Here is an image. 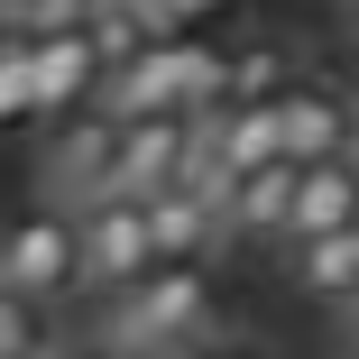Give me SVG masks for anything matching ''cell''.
<instances>
[{
    "label": "cell",
    "mask_w": 359,
    "mask_h": 359,
    "mask_svg": "<svg viewBox=\"0 0 359 359\" xmlns=\"http://www.w3.org/2000/svg\"><path fill=\"white\" fill-rule=\"evenodd\" d=\"M212 332V276L203 258H166L138 285H111L93 304V350H194Z\"/></svg>",
    "instance_id": "6da1fadb"
},
{
    "label": "cell",
    "mask_w": 359,
    "mask_h": 359,
    "mask_svg": "<svg viewBox=\"0 0 359 359\" xmlns=\"http://www.w3.org/2000/svg\"><path fill=\"white\" fill-rule=\"evenodd\" d=\"M222 74H231V55L222 46H194L175 28V37H148L129 65H111V83H102L93 111H111V120H184V111L222 102Z\"/></svg>",
    "instance_id": "7a4b0ae2"
},
{
    "label": "cell",
    "mask_w": 359,
    "mask_h": 359,
    "mask_svg": "<svg viewBox=\"0 0 359 359\" xmlns=\"http://www.w3.org/2000/svg\"><path fill=\"white\" fill-rule=\"evenodd\" d=\"M0 285L55 304V295H83V222L65 203H28L0 222Z\"/></svg>",
    "instance_id": "3957f363"
},
{
    "label": "cell",
    "mask_w": 359,
    "mask_h": 359,
    "mask_svg": "<svg viewBox=\"0 0 359 359\" xmlns=\"http://www.w3.org/2000/svg\"><path fill=\"white\" fill-rule=\"evenodd\" d=\"M74 222H83V295H111V285H138L148 267H166L157 258V222H148L138 194H102Z\"/></svg>",
    "instance_id": "277c9868"
},
{
    "label": "cell",
    "mask_w": 359,
    "mask_h": 359,
    "mask_svg": "<svg viewBox=\"0 0 359 359\" xmlns=\"http://www.w3.org/2000/svg\"><path fill=\"white\" fill-rule=\"evenodd\" d=\"M28 74H37V120H74V111H93L102 83H111V55H102L93 19H74V28H37V37H28Z\"/></svg>",
    "instance_id": "5b68a950"
},
{
    "label": "cell",
    "mask_w": 359,
    "mask_h": 359,
    "mask_svg": "<svg viewBox=\"0 0 359 359\" xmlns=\"http://www.w3.org/2000/svg\"><path fill=\"white\" fill-rule=\"evenodd\" d=\"M111 175H120V120H111V111H93V120H65V138L46 148V166H37L46 203H65V212L102 203V194H111Z\"/></svg>",
    "instance_id": "8992f818"
},
{
    "label": "cell",
    "mask_w": 359,
    "mask_h": 359,
    "mask_svg": "<svg viewBox=\"0 0 359 359\" xmlns=\"http://www.w3.org/2000/svg\"><path fill=\"white\" fill-rule=\"evenodd\" d=\"M295 184H304V157L249 166V175L222 194V231H231V240H276V249H285V231H295Z\"/></svg>",
    "instance_id": "52a82bcc"
},
{
    "label": "cell",
    "mask_w": 359,
    "mask_h": 359,
    "mask_svg": "<svg viewBox=\"0 0 359 359\" xmlns=\"http://www.w3.org/2000/svg\"><path fill=\"white\" fill-rule=\"evenodd\" d=\"M184 157H194V111L184 120H120V175H111V194H166V184H184Z\"/></svg>",
    "instance_id": "ba28073f"
},
{
    "label": "cell",
    "mask_w": 359,
    "mask_h": 359,
    "mask_svg": "<svg viewBox=\"0 0 359 359\" xmlns=\"http://www.w3.org/2000/svg\"><path fill=\"white\" fill-rule=\"evenodd\" d=\"M350 120H359V111H350V93H341V83H313V74H295V83L276 93V129H285V157H304V166L350 148Z\"/></svg>",
    "instance_id": "9c48e42d"
},
{
    "label": "cell",
    "mask_w": 359,
    "mask_h": 359,
    "mask_svg": "<svg viewBox=\"0 0 359 359\" xmlns=\"http://www.w3.org/2000/svg\"><path fill=\"white\" fill-rule=\"evenodd\" d=\"M313 231H359V157H313L295 184V231L285 240H313Z\"/></svg>",
    "instance_id": "30bf717a"
},
{
    "label": "cell",
    "mask_w": 359,
    "mask_h": 359,
    "mask_svg": "<svg viewBox=\"0 0 359 359\" xmlns=\"http://www.w3.org/2000/svg\"><path fill=\"white\" fill-rule=\"evenodd\" d=\"M148 222H157V258H203L212 240H231V231H222V203H212L203 184L148 194Z\"/></svg>",
    "instance_id": "8fae6325"
},
{
    "label": "cell",
    "mask_w": 359,
    "mask_h": 359,
    "mask_svg": "<svg viewBox=\"0 0 359 359\" xmlns=\"http://www.w3.org/2000/svg\"><path fill=\"white\" fill-rule=\"evenodd\" d=\"M285 276L323 304L359 295V231H313V240H285Z\"/></svg>",
    "instance_id": "7c38bea8"
},
{
    "label": "cell",
    "mask_w": 359,
    "mask_h": 359,
    "mask_svg": "<svg viewBox=\"0 0 359 359\" xmlns=\"http://www.w3.org/2000/svg\"><path fill=\"white\" fill-rule=\"evenodd\" d=\"M37 120V74H28V28H0V129Z\"/></svg>",
    "instance_id": "4fadbf2b"
},
{
    "label": "cell",
    "mask_w": 359,
    "mask_h": 359,
    "mask_svg": "<svg viewBox=\"0 0 359 359\" xmlns=\"http://www.w3.org/2000/svg\"><path fill=\"white\" fill-rule=\"evenodd\" d=\"M0 359H46V304L0 285Z\"/></svg>",
    "instance_id": "5bb4252c"
},
{
    "label": "cell",
    "mask_w": 359,
    "mask_h": 359,
    "mask_svg": "<svg viewBox=\"0 0 359 359\" xmlns=\"http://www.w3.org/2000/svg\"><path fill=\"white\" fill-rule=\"evenodd\" d=\"M285 83H295V74H285V55H276V46H249V55H231L222 102H276Z\"/></svg>",
    "instance_id": "9a60e30c"
},
{
    "label": "cell",
    "mask_w": 359,
    "mask_h": 359,
    "mask_svg": "<svg viewBox=\"0 0 359 359\" xmlns=\"http://www.w3.org/2000/svg\"><path fill=\"white\" fill-rule=\"evenodd\" d=\"M350 359H359V304H350Z\"/></svg>",
    "instance_id": "2e32d148"
},
{
    "label": "cell",
    "mask_w": 359,
    "mask_h": 359,
    "mask_svg": "<svg viewBox=\"0 0 359 359\" xmlns=\"http://www.w3.org/2000/svg\"><path fill=\"white\" fill-rule=\"evenodd\" d=\"M341 10H350V19H359V0H341Z\"/></svg>",
    "instance_id": "e0dca14e"
},
{
    "label": "cell",
    "mask_w": 359,
    "mask_h": 359,
    "mask_svg": "<svg viewBox=\"0 0 359 359\" xmlns=\"http://www.w3.org/2000/svg\"><path fill=\"white\" fill-rule=\"evenodd\" d=\"M0 19H10V0H0Z\"/></svg>",
    "instance_id": "ac0fdd59"
}]
</instances>
